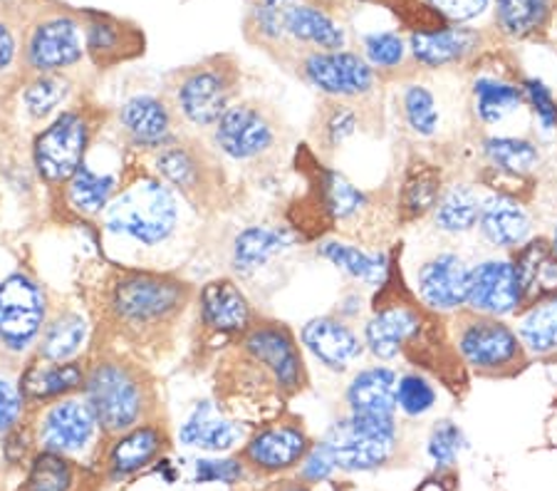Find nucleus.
<instances>
[{
    "instance_id": "79ce46f5",
    "label": "nucleus",
    "mask_w": 557,
    "mask_h": 491,
    "mask_svg": "<svg viewBox=\"0 0 557 491\" xmlns=\"http://www.w3.org/2000/svg\"><path fill=\"white\" fill-rule=\"evenodd\" d=\"M21 28L11 8H0V105L15 100L23 83Z\"/></svg>"
},
{
    "instance_id": "e2e57ef3",
    "label": "nucleus",
    "mask_w": 557,
    "mask_h": 491,
    "mask_svg": "<svg viewBox=\"0 0 557 491\" xmlns=\"http://www.w3.org/2000/svg\"><path fill=\"white\" fill-rule=\"evenodd\" d=\"M553 248H555V254H557V229H555V236H553Z\"/></svg>"
},
{
    "instance_id": "a211bd4d",
    "label": "nucleus",
    "mask_w": 557,
    "mask_h": 491,
    "mask_svg": "<svg viewBox=\"0 0 557 491\" xmlns=\"http://www.w3.org/2000/svg\"><path fill=\"white\" fill-rule=\"evenodd\" d=\"M310 446V437L298 419L275 417L248 434L238 457L244 459L246 469L253 471V475L273 477L302 464Z\"/></svg>"
},
{
    "instance_id": "2f4dec72",
    "label": "nucleus",
    "mask_w": 557,
    "mask_h": 491,
    "mask_svg": "<svg viewBox=\"0 0 557 491\" xmlns=\"http://www.w3.org/2000/svg\"><path fill=\"white\" fill-rule=\"evenodd\" d=\"M314 254L325 258L337 271H343L349 281L362 283L364 289H384L392 279V261L386 251H367V248L349 244L343 238L320 241Z\"/></svg>"
},
{
    "instance_id": "0eeeda50",
    "label": "nucleus",
    "mask_w": 557,
    "mask_h": 491,
    "mask_svg": "<svg viewBox=\"0 0 557 491\" xmlns=\"http://www.w3.org/2000/svg\"><path fill=\"white\" fill-rule=\"evenodd\" d=\"M110 124L112 110L87 93L40 130H35L30 139V167L45 192L60 189L87 162Z\"/></svg>"
},
{
    "instance_id": "a18cd8bd",
    "label": "nucleus",
    "mask_w": 557,
    "mask_h": 491,
    "mask_svg": "<svg viewBox=\"0 0 557 491\" xmlns=\"http://www.w3.org/2000/svg\"><path fill=\"white\" fill-rule=\"evenodd\" d=\"M496 17L503 33L513 38H528L545 28L550 17L547 0H496Z\"/></svg>"
},
{
    "instance_id": "58836bf2",
    "label": "nucleus",
    "mask_w": 557,
    "mask_h": 491,
    "mask_svg": "<svg viewBox=\"0 0 557 491\" xmlns=\"http://www.w3.org/2000/svg\"><path fill=\"white\" fill-rule=\"evenodd\" d=\"M483 199L469 184H451L438 196L434 207V226L448 236L469 234L479 226Z\"/></svg>"
},
{
    "instance_id": "aec40b11",
    "label": "nucleus",
    "mask_w": 557,
    "mask_h": 491,
    "mask_svg": "<svg viewBox=\"0 0 557 491\" xmlns=\"http://www.w3.org/2000/svg\"><path fill=\"white\" fill-rule=\"evenodd\" d=\"M300 244V234L285 223H250L228 244V275L238 283L253 281Z\"/></svg>"
},
{
    "instance_id": "4c0bfd02",
    "label": "nucleus",
    "mask_w": 557,
    "mask_h": 491,
    "mask_svg": "<svg viewBox=\"0 0 557 491\" xmlns=\"http://www.w3.org/2000/svg\"><path fill=\"white\" fill-rule=\"evenodd\" d=\"M444 192L442 172L434 164H411L404 174L397 196V211L404 221H414L434 211Z\"/></svg>"
},
{
    "instance_id": "f3484780",
    "label": "nucleus",
    "mask_w": 557,
    "mask_h": 491,
    "mask_svg": "<svg viewBox=\"0 0 557 491\" xmlns=\"http://www.w3.org/2000/svg\"><path fill=\"white\" fill-rule=\"evenodd\" d=\"M87 62L95 75L129 65L147 56V33L132 17L114 15L97 8H83Z\"/></svg>"
},
{
    "instance_id": "864d4df0",
    "label": "nucleus",
    "mask_w": 557,
    "mask_h": 491,
    "mask_svg": "<svg viewBox=\"0 0 557 491\" xmlns=\"http://www.w3.org/2000/svg\"><path fill=\"white\" fill-rule=\"evenodd\" d=\"M25 415H28V405H25L21 390H17V385H11V382L0 380V437L15 430Z\"/></svg>"
},
{
    "instance_id": "5701e85b",
    "label": "nucleus",
    "mask_w": 557,
    "mask_h": 491,
    "mask_svg": "<svg viewBox=\"0 0 557 491\" xmlns=\"http://www.w3.org/2000/svg\"><path fill=\"white\" fill-rule=\"evenodd\" d=\"M95 341V326L83 300L55 296V306L42 328V335L35 345L33 357L48 363L83 360Z\"/></svg>"
},
{
    "instance_id": "680f3d73",
    "label": "nucleus",
    "mask_w": 557,
    "mask_h": 491,
    "mask_svg": "<svg viewBox=\"0 0 557 491\" xmlns=\"http://www.w3.org/2000/svg\"><path fill=\"white\" fill-rule=\"evenodd\" d=\"M15 3H17V0H0V8H11Z\"/></svg>"
},
{
    "instance_id": "8fccbe9b",
    "label": "nucleus",
    "mask_w": 557,
    "mask_h": 491,
    "mask_svg": "<svg viewBox=\"0 0 557 491\" xmlns=\"http://www.w3.org/2000/svg\"><path fill=\"white\" fill-rule=\"evenodd\" d=\"M463 444H466L463 432L458 430L454 422H442L434 432H431L426 452L438 469H446L456 462L458 452L463 450Z\"/></svg>"
},
{
    "instance_id": "1a4fd4ad",
    "label": "nucleus",
    "mask_w": 557,
    "mask_h": 491,
    "mask_svg": "<svg viewBox=\"0 0 557 491\" xmlns=\"http://www.w3.org/2000/svg\"><path fill=\"white\" fill-rule=\"evenodd\" d=\"M258 310L233 275H213L199 285L188 328V357L194 365H213L226 347L253 326Z\"/></svg>"
},
{
    "instance_id": "423d86ee",
    "label": "nucleus",
    "mask_w": 557,
    "mask_h": 491,
    "mask_svg": "<svg viewBox=\"0 0 557 491\" xmlns=\"http://www.w3.org/2000/svg\"><path fill=\"white\" fill-rule=\"evenodd\" d=\"M244 70L233 52H213L188 65L174 67L161 79V95L188 134H209L240 100Z\"/></svg>"
},
{
    "instance_id": "6e6552de",
    "label": "nucleus",
    "mask_w": 557,
    "mask_h": 491,
    "mask_svg": "<svg viewBox=\"0 0 557 491\" xmlns=\"http://www.w3.org/2000/svg\"><path fill=\"white\" fill-rule=\"evenodd\" d=\"M151 172L159 174L199 217L213 219L228 211L236 201L231 172L215 155L203 134H188L157 155L144 157Z\"/></svg>"
},
{
    "instance_id": "a19ab883",
    "label": "nucleus",
    "mask_w": 557,
    "mask_h": 491,
    "mask_svg": "<svg viewBox=\"0 0 557 491\" xmlns=\"http://www.w3.org/2000/svg\"><path fill=\"white\" fill-rule=\"evenodd\" d=\"M518 337L533 355L557 353V296L530 303L520 318Z\"/></svg>"
},
{
    "instance_id": "f8f14e48",
    "label": "nucleus",
    "mask_w": 557,
    "mask_h": 491,
    "mask_svg": "<svg viewBox=\"0 0 557 491\" xmlns=\"http://www.w3.org/2000/svg\"><path fill=\"white\" fill-rule=\"evenodd\" d=\"M28 417L38 450L65 454L75 462L79 457H102L107 440L83 392L28 409Z\"/></svg>"
},
{
    "instance_id": "6ab92c4d",
    "label": "nucleus",
    "mask_w": 557,
    "mask_h": 491,
    "mask_svg": "<svg viewBox=\"0 0 557 491\" xmlns=\"http://www.w3.org/2000/svg\"><path fill=\"white\" fill-rule=\"evenodd\" d=\"M172 446V432L164 417L149 419L132 430L110 437L102 450L104 475L112 481H124L141 475L157 464Z\"/></svg>"
},
{
    "instance_id": "ea45409f",
    "label": "nucleus",
    "mask_w": 557,
    "mask_h": 491,
    "mask_svg": "<svg viewBox=\"0 0 557 491\" xmlns=\"http://www.w3.org/2000/svg\"><path fill=\"white\" fill-rule=\"evenodd\" d=\"M523 87L483 75L473 83V110L483 124H500L523 107Z\"/></svg>"
},
{
    "instance_id": "e433bc0d",
    "label": "nucleus",
    "mask_w": 557,
    "mask_h": 491,
    "mask_svg": "<svg viewBox=\"0 0 557 491\" xmlns=\"http://www.w3.org/2000/svg\"><path fill=\"white\" fill-rule=\"evenodd\" d=\"M85 479L87 471L79 462L38 450L28 462V471L17 491H83Z\"/></svg>"
},
{
    "instance_id": "a878e982",
    "label": "nucleus",
    "mask_w": 557,
    "mask_h": 491,
    "mask_svg": "<svg viewBox=\"0 0 557 491\" xmlns=\"http://www.w3.org/2000/svg\"><path fill=\"white\" fill-rule=\"evenodd\" d=\"M300 345L330 372H345L364 355V341L339 316L308 320L300 330Z\"/></svg>"
},
{
    "instance_id": "20e7f679",
    "label": "nucleus",
    "mask_w": 557,
    "mask_h": 491,
    "mask_svg": "<svg viewBox=\"0 0 557 491\" xmlns=\"http://www.w3.org/2000/svg\"><path fill=\"white\" fill-rule=\"evenodd\" d=\"M83 397L92 407L104 440L149 419L164 417L157 370L114 347H89L85 355Z\"/></svg>"
},
{
    "instance_id": "f03ea898",
    "label": "nucleus",
    "mask_w": 557,
    "mask_h": 491,
    "mask_svg": "<svg viewBox=\"0 0 557 491\" xmlns=\"http://www.w3.org/2000/svg\"><path fill=\"white\" fill-rule=\"evenodd\" d=\"M203 219L141 157H132L122 186L97 223L100 256L122 266L182 271L201 244Z\"/></svg>"
},
{
    "instance_id": "7c9ffc66",
    "label": "nucleus",
    "mask_w": 557,
    "mask_h": 491,
    "mask_svg": "<svg viewBox=\"0 0 557 491\" xmlns=\"http://www.w3.org/2000/svg\"><path fill=\"white\" fill-rule=\"evenodd\" d=\"M409 52L419 65H456L479 48V35L461 25H417L409 33Z\"/></svg>"
},
{
    "instance_id": "603ef678",
    "label": "nucleus",
    "mask_w": 557,
    "mask_h": 491,
    "mask_svg": "<svg viewBox=\"0 0 557 491\" xmlns=\"http://www.w3.org/2000/svg\"><path fill=\"white\" fill-rule=\"evenodd\" d=\"M246 464L240 457H231V459H199L196 462V471L194 479L196 484H238L240 479L246 477Z\"/></svg>"
},
{
    "instance_id": "bb28decb",
    "label": "nucleus",
    "mask_w": 557,
    "mask_h": 491,
    "mask_svg": "<svg viewBox=\"0 0 557 491\" xmlns=\"http://www.w3.org/2000/svg\"><path fill=\"white\" fill-rule=\"evenodd\" d=\"M85 385V357L70 363H48L40 357H28L17 375V390L28 409H35L60 397L79 395Z\"/></svg>"
},
{
    "instance_id": "c756f323",
    "label": "nucleus",
    "mask_w": 557,
    "mask_h": 491,
    "mask_svg": "<svg viewBox=\"0 0 557 491\" xmlns=\"http://www.w3.org/2000/svg\"><path fill=\"white\" fill-rule=\"evenodd\" d=\"M248 440V425L228 417L215 405V400H203L191 409L178 430V442L199 446L206 452H228Z\"/></svg>"
},
{
    "instance_id": "c03bdc74",
    "label": "nucleus",
    "mask_w": 557,
    "mask_h": 491,
    "mask_svg": "<svg viewBox=\"0 0 557 491\" xmlns=\"http://www.w3.org/2000/svg\"><path fill=\"white\" fill-rule=\"evenodd\" d=\"M483 155L500 174L525 176L541 162V151L523 137H491L483 142Z\"/></svg>"
},
{
    "instance_id": "39448f33",
    "label": "nucleus",
    "mask_w": 557,
    "mask_h": 491,
    "mask_svg": "<svg viewBox=\"0 0 557 491\" xmlns=\"http://www.w3.org/2000/svg\"><path fill=\"white\" fill-rule=\"evenodd\" d=\"M23 75H89L83 8L65 0H17Z\"/></svg>"
},
{
    "instance_id": "4468645a",
    "label": "nucleus",
    "mask_w": 557,
    "mask_h": 491,
    "mask_svg": "<svg viewBox=\"0 0 557 491\" xmlns=\"http://www.w3.org/2000/svg\"><path fill=\"white\" fill-rule=\"evenodd\" d=\"M112 132L134 157H151L182 137L172 105L159 93H137L112 110Z\"/></svg>"
},
{
    "instance_id": "dca6fc26",
    "label": "nucleus",
    "mask_w": 557,
    "mask_h": 491,
    "mask_svg": "<svg viewBox=\"0 0 557 491\" xmlns=\"http://www.w3.org/2000/svg\"><path fill=\"white\" fill-rule=\"evenodd\" d=\"M322 442L332 452L337 469L370 471L392 457L397 444V417L347 415L343 422L330 427Z\"/></svg>"
},
{
    "instance_id": "052dcab7",
    "label": "nucleus",
    "mask_w": 557,
    "mask_h": 491,
    "mask_svg": "<svg viewBox=\"0 0 557 491\" xmlns=\"http://www.w3.org/2000/svg\"><path fill=\"white\" fill-rule=\"evenodd\" d=\"M277 491H312L310 487H285V489H277Z\"/></svg>"
},
{
    "instance_id": "9d476101",
    "label": "nucleus",
    "mask_w": 557,
    "mask_h": 491,
    "mask_svg": "<svg viewBox=\"0 0 557 491\" xmlns=\"http://www.w3.org/2000/svg\"><path fill=\"white\" fill-rule=\"evenodd\" d=\"M206 139L226 167L238 172H263L283 151L281 120L260 100H238Z\"/></svg>"
},
{
    "instance_id": "393cba45",
    "label": "nucleus",
    "mask_w": 557,
    "mask_h": 491,
    "mask_svg": "<svg viewBox=\"0 0 557 491\" xmlns=\"http://www.w3.org/2000/svg\"><path fill=\"white\" fill-rule=\"evenodd\" d=\"M525 303L523 285L516 273V263L510 258H486L471 266L469 306L475 316L506 318L518 312Z\"/></svg>"
},
{
    "instance_id": "49530a36",
    "label": "nucleus",
    "mask_w": 557,
    "mask_h": 491,
    "mask_svg": "<svg viewBox=\"0 0 557 491\" xmlns=\"http://www.w3.org/2000/svg\"><path fill=\"white\" fill-rule=\"evenodd\" d=\"M362 48H364V52H362L364 60L374 67L376 75L397 73V70L404 65V60H407V52H409V45L404 42L399 33H394V30L367 35Z\"/></svg>"
},
{
    "instance_id": "7ed1b4c3",
    "label": "nucleus",
    "mask_w": 557,
    "mask_h": 491,
    "mask_svg": "<svg viewBox=\"0 0 557 491\" xmlns=\"http://www.w3.org/2000/svg\"><path fill=\"white\" fill-rule=\"evenodd\" d=\"M213 400L228 417L265 425L308 385L302 345L290 326L260 316L211 365Z\"/></svg>"
},
{
    "instance_id": "f704fd0d",
    "label": "nucleus",
    "mask_w": 557,
    "mask_h": 491,
    "mask_svg": "<svg viewBox=\"0 0 557 491\" xmlns=\"http://www.w3.org/2000/svg\"><path fill=\"white\" fill-rule=\"evenodd\" d=\"M318 196L322 213L337 229H352L357 223L367 221L372 211V196L335 169H322Z\"/></svg>"
},
{
    "instance_id": "c85d7f7f",
    "label": "nucleus",
    "mask_w": 557,
    "mask_h": 491,
    "mask_svg": "<svg viewBox=\"0 0 557 491\" xmlns=\"http://www.w3.org/2000/svg\"><path fill=\"white\" fill-rule=\"evenodd\" d=\"M287 40L295 50H345L347 30L320 0H305L283 11Z\"/></svg>"
},
{
    "instance_id": "3c124183",
    "label": "nucleus",
    "mask_w": 557,
    "mask_h": 491,
    "mask_svg": "<svg viewBox=\"0 0 557 491\" xmlns=\"http://www.w3.org/2000/svg\"><path fill=\"white\" fill-rule=\"evenodd\" d=\"M520 87H523L525 102L530 110H533L537 124H541V130H545V132L555 130L557 127V102L550 93V87H547L543 79H535V77L525 79Z\"/></svg>"
},
{
    "instance_id": "13d9d810",
    "label": "nucleus",
    "mask_w": 557,
    "mask_h": 491,
    "mask_svg": "<svg viewBox=\"0 0 557 491\" xmlns=\"http://www.w3.org/2000/svg\"><path fill=\"white\" fill-rule=\"evenodd\" d=\"M253 3L268 5V8H275V11H287V8H290V5H295V3H305V0H253Z\"/></svg>"
},
{
    "instance_id": "c9c22d12",
    "label": "nucleus",
    "mask_w": 557,
    "mask_h": 491,
    "mask_svg": "<svg viewBox=\"0 0 557 491\" xmlns=\"http://www.w3.org/2000/svg\"><path fill=\"white\" fill-rule=\"evenodd\" d=\"M516 273L523 285L525 303L557 296V254L553 244L537 238L520 246L516 258Z\"/></svg>"
},
{
    "instance_id": "5fc2aeb1",
    "label": "nucleus",
    "mask_w": 557,
    "mask_h": 491,
    "mask_svg": "<svg viewBox=\"0 0 557 491\" xmlns=\"http://www.w3.org/2000/svg\"><path fill=\"white\" fill-rule=\"evenodd\" d=\"M337 471V464L332 459V452L327 450L325 442H318L310 446V452L305 454L300 464V477L310 484H322Z\"/></svg>"
},
{
    "instance_id": "de8ad7c7",
    "label": "nucleus",
    "mask_w": 557,
    "mask_h": 491,
    "mask_svg": "<svg viewBox=\"0 0 557 491\" xmlns=\"http://www.w3.org/2000/svg\"><path fill=\"white\" fill-rule=\"evenodd\" d=\"M436 388L426 375L404 372L397 380V409L407 417H424L436 405Z\"/></svg>"
},
{
    "instance_id": "37998d69",
    "label": "nucleus",
    "mask_w": 557,
    "mask_h": 491,
    "mask_svg": "<svg viewBox=\"0 0 557 491\" xmlns=\"http://www.w3.org/2000/svg\"><path fill=\"white\" fill-rule=\"evenodd\" d=\"M399 112L407 130L419 139L434 137L442 127V107L436 102V95L421 83H411L401 89Z\"/></svg>"
},
{
    "instance_id": "412c9836",
    "label": "nucleus",
    "mask_w": 557,
    "mask_h": 491,
    "mask_svg": "<svg viewBox=\"0 0 557 491\" xmlns=\"http://www.w3.org/2000/svg\"><path fill=\"white\" fill-rule=\"evenodd\" d=\"M456 347L466 365L483 372L513 368L523 353V343L516 330L503 323L500 318L491 316H473L466 320L458 330Z\"/></svg>"
},
{
    "instance_id": "6e6d98bb",
    "label": "nucleus",
    "mask_w": 557,
    "mask_h": 491,
    "mask_svg": "<svg viewBox=\"0 0 557 491\" xmlns=\"http://www.w3.org/2000/svg\"><path fill=\"white\" fill-rule=\"evenodd\" d=\"M429 11L451 23H469L488 8V0H426Z\"/></svg>"
},
{
    "instance_id": "ddd939ff",
    "label": "nucleus",
    "mask_w": 557,
    "mask_h": 491,
    "mask_svg": "<svg viewBox=\"0 0 557 491\" xmlns=\"http://www.w3.org/2000/svg\"><path fill=\"white\" fill-rule=\"evenodd\" d=\"M287 67L320 95L337 102L367 100L374 95L380 75L364 60V56L352 50H300L287 60Z\"/></svg>"
},
{
    "instance_id": "473e14b6",
    "label": "nucleus",
    "mask_w": 557,
    "mask_h": 491,
    "mask_svg": "<svg viewBox=\"0 0 557 491\" xmlns=\"http://www.w3.org/2000/svg\"><path fill=\"white\" fill-rule=\"evenodd\" d=\"M397 380L399 375L386 365H370L355 372L345 390L349 415L397 417Z\"/></svg>"
},
{
    "instance_id": "4be33fe9",
    "label": "nucleus",
    "mask_w": 557,
    "mask_h": 491,
    "mask_svg": "<svg viewBox=\"0 0 557 491\" xmlns=\"http://www.w3.org/2000/svg\"><path fill=\"white\" fill-rule=\"evenodd\" d=\"M471 266L454 251H438L421 261L414 275V296L431 312H456L469 303Z\"/></svg>"
},
{
    "instance_id": "09e8293b",
    "label": "nucleus",
    "mask_w": 557,
    "mask_h": 491,
    "mask_svg": "<svg viewBox=\"0 0 557 491\" xmlns=\"http://www.w3.org/2000/svg\"><path fill=\"white\" fill-rule=\"evenodd\" d=\"M359 130V112L352 105L332 100L320 120V145L325 149L343 147Z\"/></svg>"
},
{
    "instance_id": "bf43d9fd",
    "label": "nucleus",
    "mask_w": 557,
    "mask_h": 491,
    "mask_svg": "<svg viewBox=\"0 0 557 491\" xmlns=\"http://www.w3.org/2000/svg\"><path fill=\"white\" fill-rule=\"evenodd\" d=\"M417 491H448V489H446L438 479H429V481H424V484H421Z\"/></svg>"
},
{
    "instance_id": "72a5a7b5",
    "label": "nucleus",
    "mask_w": 557,
    "mask_h": 491,
    "mask_svg": "<svg viewBox=\"0 0 557 491\" xmlns=\"http://www.w3.org/2000/svg\"><path fill=\"white\" fill-rule=\"evenodd\" d=\"M481 236L496 248H520L530 238V213L523 204L508 194H493L483 199L479 217Z\"/></svg>"
},
{
    "instance_id": "9b49d317",
    "label": "nucleus",
    "mask_w": 557,
    "mask_h": 491,
    "mask_svg": "<svg viewBox=\"0 0 557 491\" xmlns=\"http://www.w3.org/2000/svg\"><path fill=\"white\" fill-rule=\"evenodd\" d=\"M55 293L30 268H15L0 281V351L25 363L48 323Z\"/></svg>"
},
{
    "instance_id": "f257e3e1",
    "label": "nucleus",
    "mask_w": 557,
    "mask_h": 491,
    "mask_svg": "<svg viewBox=\"0 0 557 491\" xmlns=\"http://www.w3.org/2000/svg\"><path fill=\"white\" fill-rule=\"evenodd\" d=\"M196 291L199 285L182 271L122 266L100 256L85 263L77 298L92 318V345L114 347L157 370L188 337Z\"/></svg>"
},
{
    "instance_id": "b1692460",
    "label": "nucleus",
    "mask_w": 557,
    "mask_h": 491,
    "mask_svg": "<svg viewBox=\"0 0 557 491\" xmlns=\"http://www.w3.org/2000/svg\"><path fill=\"white\" fill-rule=\"evenodd\" d=\"M421 330H424V312L419 306L409 300H386L374 308L364 323V351L374 360L392 363L404 355L411 343L419 341Z\"/></svg>"
},
{
    "instance_id": "4d7b16f0",
    "label": "nucleus",
    "mask_w": 557,
    "mask_h": 491,
    "mask_svg": "<svg viewBox=\"0 0 557 491\" xmlns=\"http://www.w3.org/2000/svg\"><path fill=\"white\" fill-rule=\"evenodd\" d=\"M367 3H376V5H384V8H392V11H409V8H414L417 0H367Z\"/></svg>"
},
{
    "instance_id": "2eb2a0df",
    "label": "nucleus",
    "mask_w": 557,
    "mask_h": 491,
    "mask_svg": "<svg viewBox=\"0 0 557 491\" xmlns=\"http://www.w3.org/2000/svg\"><path fill=\"white\" fill-rule=\"evenodd\" d=\"M134 157V155H132ZM116 164L112 169L95 167L92 155L87 157V162L72 174L60 189L48 194L50 211L58 221L75 223V226H92L97 229L102 213L110 207L112 199L120 192L122 176L127 172V164Z\"/></svg>"
},
{
    "instance_id": "cd10ccee",
    "label": "nucleus",
    "mask_w": 557,
    "mask_h": 491,
    "mask_svg": "<svg viewBox=\"0 0 557 491\" xmlns=\"http://www.w3.org/2000/svg\"><path fill=\"white\" fill-rule=\"evenodd\" d=\"M89 75H30L23 77L15 100L35 127L48 124L55 114L87 95Z\"/></svg>"
}]
</instances>
